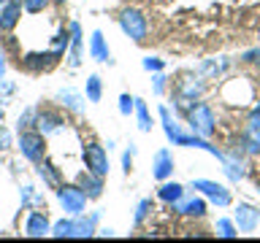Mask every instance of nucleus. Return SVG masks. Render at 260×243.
Listing matches in <instances>:
<instances>
[{"label": "nucleus", "mask_w": 260, "mask_h": 243, "mask_svg": "<svg viewBox=\"0 0 260 243\" xmlns=\"http://www.w3.org/2000/svg\"><path fill=\"white\" fill-rule=\"evenodd\" d=\"M217 227H219V235H225V238H233V235H236V227L228 222V219H219Z\"/></svg>", "instance_id": "7c9ffc66"}, {"label": "nucleus", "mask_w": 260, "mask_h": 243, "mask_svg": "<svg viewBox=\"0 0 260 243\" xmlns=\"http://www.w3.org/2000/svg\"><path fill=\"white\" fill-rule=\"evenodd\" d=\"M136 116H138V127H141L144 133H149V130H152V119H149V111H146L144 100H136Z\"/></svg>", "instance_id": "b1692460"}, {"label": "nucleus", "mask_w": 260, "mask_h": 243, "mask_svg": "<svg viewBox=\"0 0 260 243\" xmlns=\"http://www.w3.org/2000/svg\"><path fill=\"white\" fill-rule=\"evenodd\" d=\"M260 125V103L255 105V111L249 113V127H257Z\"/></svg>", "instance_id": "e433bc0d"}, {"label": "nucleus", "mask_w": 260, "mask_h": 243, "mask_svg": "<svg viewBox=\"0 0 260 243\" xmlns=\"http://www.w3.org/2000/svg\"><path fill=\"white\" fill-rule=\"evenodd\" d=\"M84 95H87L89 103H101V97H103V81H101V76H98V73H92V76L87 78Z\"/></svg>", "instance_id": "aec40b11"}, {"label": "nucleus", "mask_w": 260, "mask_h": 243, "mask_svg": "<svg viewBox=\"0 0 260 243\" xmlns=\"http://www.w3.org/2000/svg\"><path fill=\"white\" fill-rule=\"evenodd\" d=\"M119 27L125 32L127 38H133L136 44H144L146 40V16L138 11V8H125V11L119 14Z\"/></svg>", "instance_id": "20e7f679"}, {"label": "nucleus", "mask_w": 260, "mask_h": 243, "mask_svg": "<svg viewBox=\"0 0 260 243\" xmlns=\"http://www.w3.org/2000/svg\"><path fill=\"white\" fill-rule=\"evenodd\" d=\"M171 173H174V159H171V154L166 149H160L157 157H154V178H157V181H166Z\"/></svg>", "instance_id": "a211bd4d"}, {"label": "nucleus", "mask_w": 260, "mask_h": 243, "mask_svg": "<svg viewBox=\"0 0 260 243\" xmlns=\"http://www.w3.org/2000/svg\"><path fill=\"white\" fill-rule=\"evenodd\" d=\"M16 127H19V133H22V130H36V108H24L19 113Z\"/></svg>", "instance_id": "a878e982"}, {"label": "nucleus", "mask_w": 260, "mask_h": 243, "mask_svg": "<svg viewBox=\"0 0 260 243\" xmlns=\"http://www.w3.org/2000/svg\"><path fill=\"white\" fill-rule=\"evenodd\" d=\"M241 60L249 62V65H257V70H260V49H252V52H247Z\"/></svg>", "instance_id": "2f4dec72"}, {"label": "nucleus", "mask_w": 260, "mask_h": 243, "mask_svg": "<svg viewBox=\"0 0 260 243\" xmlns=\"http://www.w3.org/2000/svg\"><path fill=\"white\" fill-rule=\"evenodd\" d=\"M68 125V122L62 119L60 111H52V108H36V130L38 133H44L46 138L60 133V130Z\"/></svg>", "instance_id": "0eeeda50"}, {"label": "nucleus", "mask_w": 260, "mask_h": 243, "mask_svg": "<svg viewBox=\"0 0 260 243\" xmlns=\"http://www.w3.org/2000/svg\"><path fill=\"white\" fill-rule=\"evenodd\" d=\"M144 68H146V70H160V68H162V60H157V57H146V60H144Z\"/></svg>", "instance_id": "72a5a7b5"}, {"label": "nucleus", "mask_w": 260, "mask_h": 243, "mask_svg": "<svg viewBox=\"0 0 260 243\" xmlns=\"http://www.w3.org/2000/svg\"><path fill=\"white\" fill-rule=\"evenodd\" d=\"M36 173H38L41 181H44V186H49V189H57V186L62 184V170L57 168L54 162H49V159H41L38 162Z\"/></svg>", "instance_id": "f8f14e48"}, {"label": "nucleus", "mask_w": 260, "mask_h": 243, "mask_svg": "<svg viewBox=\"0 0 260 243\" xmlns=\"http://www.w3.org/2000/svg\"><path fill=\"white\" fill-rule=\"evenodd\" d=\"M84 165L87 170H92V173L98 176H109V154H106V149L98 141H89L84 143Z\"/></svg>", "instance_id": "423d86ee"}, {"label": "nucleus", "mask_w": 260, "mask_h": 243, "mask_svg": "<svg viewBox=\"0 0 260 243\" xmlns=\"http://www.w3.org/2000/svg\"><path fill=\"white\" fill-rule=\"evenodd\" d=\"M49 232H52V222H49L46 211L30 208L27 219H24V235H27V238H44Z\"/></svg>", "instance_id": "6e6552de"}, {"label": "nucleus", "mask_w": 260, "mask_h": 243, "mask_svg": "<svg viewBox=\"0 0 260 243\" xmlns=\"http://www.w3.org/2000/svg\"><path fill=\"white\" fill-rule=\"evenodd\" d=\"M133 111H136V97L119 95V113H122V116H130Z\"/></svg>", "instance_id": "cd10ccee"}, {"label": "nucleus", "mask_w": 260, "mask_h": 243, "mask_svg": "<svg viewBox=\"0 0 260 243\" xmlns=\"http://www.w3.org/2000/svg\"><path fill=\"white\" fill-rule=\"evenodd\" d=\"M133 154H136L133 146H130L125 154H122V170H125V173H130V165H133Z\"/></svg>", "instance_id": "473e14b6"}, {"label": "nucleus", "mask_w": 260, "mask_h": 243, "mask_svg": "<svg viewBox=\"0 0 260 243\" xmlns=\"http://www.w3.org/2000/svg\"><path fill=\"white\" fill-rule=\"evenodd\" d=\"M249 138H252V143H255V149L260 154V125L257 127H249Z\"/></svg>", "instance_id": "c9c22d12"}, {"label": "nucleus", "mask_w": 260, "mask_h": 243, "mask_svg": "<svg viewBox=\"0 0 260 243\" xmlns=\"http://www.w3.org/2000/svg\"><path fill=\"white\" fill-rule=\"evenodd\" d=\"M192 189H201L206 197H211L217 206H222V208L231 206V192H228L222 184H214V181H206V178H198V181L192 184Z\"/></svg>", "instance_id": "9b49d317"}, {"label": "nucleus", "mask_w": 260, "mask_h": 243, "mask_svg": "<svg viewBox=\"0 0 260 243\" xmlns=\"http://www.w3.org/2000/svg\"><path fill=\"white\" fill-rule=\"evenodd\" d=\"M57 200H60V206L68 216H79V214H84V208H87V194L79 189V184H65L62 181L57 186Z\"/></svg>", "instance_id": "7ed1b4c3"}, {"label": "nucleus", "mask_w": 260, "mask_h": 243, "mask_svg": "<svg viewBox=\"0 0 260 243\" xmlns=\"http://www.w3.org/2000/svg\"><path fill=\"white\" fill-rule=\"evenodd\" d=\"M89 54H92V60L98 62H114L111 60V52H109V46H106V38H103V32L101 30H95L92 32V38H89Z\"/></svg>", "instance_id": "dca6fc26"}, {"label": "nucleus", "mask_w": 260, "mask_h": 243, "mask_svg": "<svg viewBox=\"0 0 260 243\" xmlns=\"http://www.w3.org/2000/svg\"><path fill=\"white\" fill-rule=\"evenodd\" d=\"M22 0H6L3 6H0V32L3 35H8L16 24H19V19H22Z\"/></svg>", "instance_id": "1a4fd4ad"}, {"label": "nucleus", "mask_w": 260, "mask_h": 243, "mask_svg": "<svg viewBox=\"0 0 260 243\" xmlns=\"http://www.w3.org/2000/svg\"><path fill=\"white\" fill-rule=\"evenodd\" d=\"M0 103H3V100H0ZM3 113H6V105H0V119H3Z\"/></svg>", "instance_id": "ea45409f"}, {"label": "nucleus", "mask_w": 260, "mask_h": 243, "mask_svg": "<svg viewBox=\"0 0 260 243\" xmlns=\"http://www.w3.org/2000/svg\"><path fill=\"white\" fill-rule=\"evenodd\" d=\"M3 3H6V0H0V6H3Z\"/></svg>", "instance_id": "79ce46f5"}, {"label": "nucleus", "mask_w": 260, "mask_h": 243, "mask_svg": "<svg viewBox=\"0 0 260 243\" xmlns=\"http://www.w3.org/2000/svg\"><path fill=\"white\" fill-rule=\"evenodd\" d=\"M16 146H19L22 157L27 162H32V165H38L41 159H46V135L38 133V130H22Z\"/></svg>", "instance_id": "f257e3e1"}, {"label": "nucleus", "mask_w": 260, "mask_h": 243, "mask_svg": "<svg viewBox=\"0 0 260 243\" xmlns=\"http://www.w3.org/2000/svg\"><path fill=\"white\" fill-rule=\"evenodd\" d=\"M11 146H14V141H11V130L0 125V151H8Z\"/></svg>", "instance_id": "c756f323"}, {"label": "nucleus", "mask_w": 260, "mask_h": 243, "mask_svg": "<svg viewBox=\"0 0 260 243\" xmlns=\"http://www.w3.org/2000/svg\"><path fill=\"white\" fill-rule=\"evenodd\" d=\"M6 68H8V62H6V52L0 49V78L6 76Z\"/></svg>", "instance_id": "4c0bfd02"}, {"label": "nucleus", "mask_w": 260, "mask_h": 243, "mask_svg": "<svg viewBox=\"0 0 260 243\" xmlns=\"http://www.w3.org/2000/svg\"><path fill=\"white\" fill-rule=\"evenodd\" d=\"M19 200H22V208H41V206H44L46 208V200H44V194H38L36 192V186H22V194H19Z\"/></svg>", "instance_id": "6ab92c4d"}, {"label": "nucleus", "mask_w": 260, "mask_h": 243, "mask_svg": "<svg viewBox=\"0 0 260 243\" xmlns=\"http://www.w3.org/2000/svg\"><path fill=\"white\" fill-rule=\"evenodd\" d=\"M57 103H60L62 108L73 111V113H84V97H81L76 89H60V92H57Z\"/></svg>", "instance_id": "f3484780"}, {"label": "nucleus", "mask_w": 260, "mask_h": 243, "mask_svg": "<svg viewBox=\"0 0 260 243\" xmlns=\"http://www.w3.org/2000/svg\"><path fill=\"white\" fill-rule=\"evenodd\" d=\"M166 89V78L162 76H154V92H162Z\"/></svg>", "instance_id": "58836bf2"}, {"label": "nucleus", "mask_w": 260, "mask_h": 243, "mask_svg": "<svg viewBox=\"0 0 260 243\" xmlns=\"http://www.w3.org/2000/svg\"><path fill=\"white\" fill-rule=\"evenodd\" d=\"M76 184H79V189L87 194V200H98L103 194V176L92 173V170H81L76 176Z\"/></svg>", "instance_id": "9d476101"}, {"label": "nucleus", "mask_w": 260, "mask_h": 243, "mask_svg": "<svg viewBox=\"0 0 260 243\" xmlns=\"http://www.w3.org/2000/svg\"><path fill=\"white\" fill-rule=\"evenodd\" d=\"M260 222V214L252 206H239V211H236V227H239L241 232H252Z\"/></svg>", "instance_id": "2eb2a0df"}, {"label": "nucleus", "mask_w": 260, "mask_h": 243, "mask_svg": "<svg viewBox=\"0 0 260 243\" xmlns=\"http://www.w3.org/2000/svg\"><path fill=\"white\" fill-rule=\"evenodd\" d=\"M14 84L11 81H6V78H0V97H8V95H14Z\"/></svg>", "instance_id": "f704fd0d"}, {"label": "nucleus", "mask_w": 260, "mask_h": 243, "mask_svg": "<svg viewBox=\"0 0 260 243\" xmlns=\"http://www.w3.org/2000/svg\"><path fill=\"white\" fill-rule=\"evenodd\" d=\"M187 122H190L192 133L201 135V138H211V135H214V130H217L214 111H211L206 103H192L190 111H187Z\"/></svg>", "instance_id": "f03ea898"}, {"label": "nucleus", "mask_w": 260, "mask_h": 243, "mask_svg": "<svg viewBox=\"0 0 260 243\" xmlns=\"http://www.w3.org/2000/svg\"><path fill=\"white\" fill-rule=\"evenodd\" d=\"M176 211H179V214H184V216L201 219L203 214H206V202H203V200H187V202H182Z\"/></svg>", "instance_id": "4be33fe9"}, {"label": "nucleus", "mask_w": 260, "mask_h": 243, "mask_svg": "<svg viewBox=\"0 0 260 243\" xmlns=\"http://www.w3.org/2000/svg\"><path fill=\"white\" fill-rule=\"evenodd\" d=\"M52 3H57V6H65V0H52Z\"/></svg>", "instance_id": "a19ab883"}, {"label": "nucleus", "mask_w": 260, "mask_h": 243, "mask_svg": "<svg viewBox=\"0 0 260 243\" xmlns=\"http://www.w3.org/2000/svg\"><path fill=\"white\" fill-rule=\"evenodd\" d=\"M49 235H54V238H73V219H60V222H54Z\"/></svg>", "instance_id": "5701e85b"}, {"label": "nucleus", "mask_w": 260, "mask_h": 243, "mask_svg": "<svg viewBox=\"0 0 260 243\" xmlns=\"http://www.w3.org/2000/svg\"><path fill=\"white\" fill-rule=\"evenodd\" d=\"M149 211H152V200H141V202H138V211H136V227H141V224H144V219L149 216Z\"/></svg>", "instance_id": "c85d7f7f"}, {"label": "nucleus", "mask_w": 260, "mask_h": 243, "mask_svg": "<svg viewBox=\"0 0 260 243\" xmlns=\"http://www.w3.org/2000/svg\"><path fill=\"white\" fill-rule=\"evenodd\" d=\"M68 27H71V46H68V52H65V60H68V65L76 70L81 65V24L71 22Z\"/></svg>", "instance_id": "ddd939ff"}, {"label": "nucleus", "mask_w": 260, "mask_h": 243, "mask_svg": "<svg viewBox=\"0 0 260 243\" xmlns=\"http://www.w3.org/2000/svg\"><path fill=\"white\" fill-rule=\"evenodd\" d=\"M60 52L54 49H46V52H30L19 60V68H24L27 73H44V70H52L57 62H60Z\"/></svg>", "instance_id": "39448f33"}, {"label": "nucleus", "mask_w": 260, "mask_h": 243, "mask_svg": "<svg viewBox=\"0 0 260 243\" xmlns=\"http://www.w3.org/2000/svg\"><path fill=\"white\" fill-rule=\"evenodd\" d=\"M98 219H101V214H89V216H73V238H92L95 235V224Z\"/></svg>", "instance_id": "4468645a"}, {"label": "nucleus", "mask_w": 260, "mask_h": 243, "mask_svg": "<svg viewBox=\"0 0 260 243\" xmlns=\"http://www.w3.org/2000/svg\"><path fill=\"white\" fill-rule=\"evenodd\" d=\"M49 3H52V0H22V8L27 14H41L49 8Z\"/></svg>", "instance_id": "bb28decb"}, {"label": "nucleus", "mask_w": 260, "mask_h": 243, "mask_svg": "<svg viewBox=\"0 0 260 243\" xmlns=\"http://www.w3.org/2000/svg\"><path fill=\"white\" fill-rule=\"evenodd\" d=\"M160 116H162V127H166V135H168V141H174V143H176V138L182 135V133H179V127L174 125V119H171L168 108H160Z\"/></svg>", "instance_id": "393cba45"}, {"label": "nucleus", "mask_w": 260, "mask_h": 243, "mask_svg": "<svg viewBox=\"0 0 260 243\" xmlns=\"http://www.w3.org/2000/svg\"><path fill=\"white\" fill-rule=\"evenodd\" d=\"M182 194H184V186L182 184H162L160 192H157V197L162 202H179V200H182Z\"/></svg>", "instance_id": "412c9836"}]
</instances>
